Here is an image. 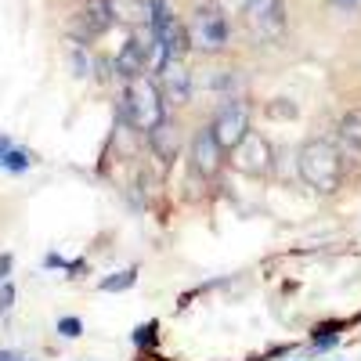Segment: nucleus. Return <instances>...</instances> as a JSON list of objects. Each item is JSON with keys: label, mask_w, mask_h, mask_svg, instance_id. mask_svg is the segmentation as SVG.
<instances>
[{"label": "nucleus", "mask_w": 361, "mask_h": 361, "mask_svg": "<svg viewBox=\"0 0 361 361\" xmlns=\"http://www.w3.org/2000/svg\"><path fill=\"white\" fill-rule=\"evenodd\" d=\"M148 137H152V148H156V152L163 156V159H173V152H177V145H173V127L170 123H159L152 134H148Z\"/></svg>", "instance_id": "11"}, {"label": "nucleus", "mask_w": 361, "mask_h": 361, "mask_svg": "<svg viewBox=\"0 0 361 361\" xmlns=\"http://www.w3.org/2000/svg\"><path fill=\"white\" fill-rule=\"evenodd\" d=\"M69 54H73V69H76V76H87V73H90V58L83 54V47H80V44H73V47H69Z\"/></svg>", "instance_id": "15"}, {"label": "nucleus", "mask_w": 361, "mask_h": 361, "mask_svg": "<svg viewBox=\"0 0 361 361\" xmlns=\"http://www.w3.org/2000/svg\"><path fill=\"white\" fill-rule=\"evenodd\" d=\"M0 361H25V357L15 354V350H0Z\"/></svg>", "instance_id": "21"}, {"label": "nucleus", "mask_w": 361, "mask_h": 361, "mask_svg": "<svg viewBox=\"0 0 361 361\" xmlns=\"http://www.w3.org/2000/svg\"><path fill=\"white\" fill-rule=\"evenodd\" d=\"M340 145L350 156H361V109H347L340 119Z\"/></svg>", "instance_id": "10"}, {"label": "nucleus", "mask_w": 361, "mask_h": 361, "mask_svg": "<svg viewBox=\"0 0 361 361\" xmlns=\"http://www.w3.org/2000/svg\"><path fill=\"white\" fill-rule=\"evenodd\" d=\"M221 163H224V148H221L214 127H199L195 137H192V166L202 177H217Z\"/></svg>", "instance_id": "7"}, {"label": "nucleus", "mask_w": 361, "mask_h": 361, "mask_svg": "<svg viewBox=\"0 0 361 361\" xmlns=\"http://www.w3.org/2000/svg\"><path fill=\"white\" fill-rule=\"evenodd\" d=\"M123 109H127V119L134 123V130H141V134H152L159 123H166V98H163L159 80H152V73L130 76Z\"/></svg>", "instance_id": "1"}, {"label": "nucleus", "mask_w": 361, "mask_h": 361, "mask_svg": "<svg viewBox=\"0 0 361 361\" xmlns=\"http://www.w3.org/2000/svg\"><path fill=\"white\" fill-rule=\"evenodd\" d=\"M246 22L260 40L286 33V0H246Z\"/></svg>", "instance_id": "4"}, {"label": "nucleus", "mask_w": 361, "mask_h": 361, "mask_svg": "<svg viewBox=\"0 0 361 361\" xmlns=\"http://www.w3.org/2000/svg\"><path fill=\"white\" fill-rule=\"evenodd\" d=\"M11 300H15V289H11V286H4V289H0V314H4V311L11 307Z\"/></svg>", "instance_id": "18"}, {"label": "nucleus", "mask_w": 361, "mask_h": 361, "mask_svg": "<svg viewBox=\"0 0 361 361\" xmlns=\"http://www.w3.org/2000/svg\"><path fill=\"white\" fill-rule=\"evenodd\" d=\"M209 127H214V134H217V141H221L224 152H231V148L250 134V105H246V102H228V105H221L217 119H214Z\"/></svg>", "instance_id": "5"}, {"label": "nucleus", "mask_w": 361, "mask_h": 361, "mask_svg": "<svg viewBox=\"0 0 361 361\" xmlns=\"http://www.w3.org/2000/svg\"><path fill=\"white\" fill-rule=\"evenodd\" d=\"M11 148H15V145H11V137H4V134H0V166H4V156L11 152Z\"/></svg>", "instance_id": "19"}, {"label": "nucleus", "mask_w": 361, "mask_h": 361, "mask_svg": "<svg viewBox=\"0 0 361 361\" xmlns=\"http://www.w3.org/2000/svg\"><path fill=\"white\" fill-rule=\"evenodd\" d=\"M271 156H275L271 152V141L264 134L250 130L243 141L231 148V166L238 173H246V177H264V173H271V163H275Z\"/></svg>", "instance_id": "3"}, {"label": "nucleus", "mask_w": 361, "mask_h": 361, "mask_svg": "<svg viewBox=\"0 0 361 361\" xmlns=\"http://www.w3.org/2000/svg\"><path fill=\"white\" fill-rule=\"evenodd\" d=\"M29 166H33V156L22 152V148H11V152L4 156V170H11V173H25Z\"/></svg>", "instance_id": "13"}, {"label": "nucleus", "mask_w": 361, "mask_h": 361, "mask_svg": "<svg viewBox=\"0 0 361 361\" xmlns=\"http://www.w3.org/2000/svg\"><path fill=\"white\" fill-rule=\"evenodd\" d=\"M336 340H340V336H318V340H314V347H318V350H325V347H336Z\"/></svg>", "instance_id": "20"}, {"label": "nucleus", "mask_w": 361, "mask_h": 361, "mask_svg": "<svg viewBox=\"0 0 361 361\" xmlns=\"http://www.w3.org/2000/svg\"><path fill=\"white\" fill-rule=\"evenodd\" d=\"M300 177L307 180V185L322 195H333L340 188V180H343V159L336 152V145L333 141H307L304 148H300Z\"/></svg>", "instance_id": "2"}, {"label": "nucleus", "mask_w": 361, "mask_h": 361, "mask_svg": "<svg viewBox=\"0 0 361 361\" xmlns=\"http://www.w3.org/2000/svg\"><path fill=\"white\" fill-rule=\"evenodd\" d=\"M333 4H336V8H343V11H350L354 4H361V0H333Z\"/></svg>", "instance_id": "22"}, {"label": "nucleus", "mask_w": 361, "mask_h": 361, "mask_svg": "<svg viewBox=\"0 0 361 361\" xmlns=\"http://www.w3.org/2000/svg\"><path fill=\"white\" fill-rule=\"evenodd\" d=\"M188 33H192V47H199V51H224L231 29L221 11H199L195 22L188 25Z\"/></svg>", "instance_id": "6"}, {"label": "nucleus", "mask_w": 361, "mask_h": 361, "mask_svg": "<svg viewBox=\"0 0 361 361\" xmlns=\"http://www.w3.org/2000/svg\"><path fill=\"white\" fill-rule=\"evenodd\" d=\"M112 22H116L112 0H87V8H83V33L87 37H102Z\"/></svg>", "instance_id": "9"}, {"label": "nucleus", "mask_w": 361, "mask_h": 361, "mask_svg": "<svg viewBox=\"0 0 361 361\" xmlns=\"http://www.w3.org/2000/svg\"><path fill=\"white\" fill-rule=\"evenodd\" d=\"M137 282V271L134 267H127V271H116V275H109V279H102V293H123V289H130Z\"/></svg>", "instance_id": "12"}, {"label": "nucleus", "mask_w": 361, "mask_h": 361, "mask_svg": "<svg viewBox=\"0 0 361 361\" xmlns=\"http://www.w3.org/2000/svg\"><path fill=\"white\" fill-rule=\"evenodd\" d=\"M159 87H163V98L170 105H188L192 102V90H195V80H192V73L180 66V62H170L159 73Z\"/></svg>", "instance_id": "8"}, {"label": "nucleus", "mask_w": 361, "mask_h": 361, "mask_svg": "<svg viewBox=\"0 0 361 361\" xmlns=\"http://www.w3.org/2000/svg\"><path fill=\"white\" fill-rule=\"evenodd\" d=\"M80 333H83V322H80V318H58V336L76 340Z\"/></svg>", "instance_id": "14"}, {"label": "nucleus", "mask_w": 361, "mask_h": 361, "mask_svg": "<svg viewBox=\"0 0 361 361\" xmlns=\"http://www.w3.org/2000/svg\"><path fill=\"white\" fill-rule=\"evenodd\" d=\"M134 343H137V347H148V343H156V325H141L137 333H134Z\"/></svg>", "instance_id": "16"}, {"label": "nucleus", "mask_w": 361, "mask_h": 361, "mask_svg": "<svg viewBox=\"0 0 361 361\" xmlns=\"http://www.w3.org/2000/svg\"><path fill=\"white\" fill-rule=\"evenodd\" d=\"M11 264H15V257H11V253H0V282H4V279L11 275Z\"/></svg>", "instance_id": "17"}]
</instances>
